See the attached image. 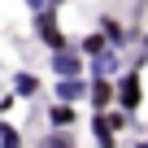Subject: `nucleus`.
<instances>
[{
	"label": "nucleus",
	"mask_w": 148,
	"mask_h": 148,
	"mask_svg": "<svg viewBox=\"0 0 148 148\" xmlns=\"http://www.w3.org/2000/svg\"><path fill=\"white\" fill-rule=\"evenodd\" d=\"M31 31H35V39L44 48H65V31L57 22V9H35L31 13Z\"/></svg>",
	"instance_id": "1"
},
{
	"label": "nucleus",
	"mask_w": 148,
	"mask_h": 148,
	"mask_svg": "<svg viewBox=\"0 0 148 148\" xmlns=\"http://www.w3.org/2000/svg\"><path fill=\"white\" fill-rule=\"evenodd\" d=\"M113 105H118V109H126V113H135V109L144 105V83H139V70H126L122 79L113 83Z\"/></svg>",
	"instance_id": "2"
},
{
	"label": "nucleus",
	"mask_w": 148,
	"mask_h": 148,
	"mask_svg": "<svg viewBox=\"0 0 148 148\" xmlns=\"http://www.w3.org/2000/svg\"><path fill=\"white\" fill-rule=\"evenodd\" d=\"M52 74H57V79L83 74V52H74L70 44H65V48H52Z\"/></svg>",
	"instance_id": "3"
},
{
	"label": "nucleus",
	"mask_w": 148,
	"mask_h": 148,
	"mask_svg": "<svg viewBox=\"0 0 148 148\" xmlns=\"http://www.w3.org/2000/svg\"><path fill=\"white\" fill-rule=\"evenodd\" d=\"M52 96H57V100H65V105H79V100H87V79H83V74H70V79H57Z\"/></svg>",
	"instance_id": "4"
},
{
	"label": "nucleus",
	"mask_w": 148,
	"mask_h": 148,
	"mask_svg": "<svg viewBox=\"0 0 148 148\" xmlns=\"http://www.w3.org/2000/svg\"><path fill=\"white\" fill-rule=\"evenodd\" d=\"M87 100H92V109H109L113 105V79L96 74V79L87 83Z\"/></svg>",
	"instance_id": "5"
},
{
	"label": "nucleus",
	"mask_w": 148,
	"mask_h": 148,
	"mask_svg": "<svg viewBox=\"0 0 148 148\" xmlns=\"http://www.w3.org/2000/svg\"><path fill=\"white\" fill-rule=\"evenodd\" d=\"M83 61H87V70H92V79H96V74L113 79V70H118V48H105V52H96V57H83Z\"/></svg>",
	"instance_id": "6"
},
{
	"label": "nucleus",
	"mask_w": 148,
	"mask_h": 148,
	"mask_svg": "<svg viewBox=\"0 0 148 148\" xmlns=\"http://www.w3.org/2000/svg\"><path fill=\"white\" fill-rule=\"evenodd\" d=\"M92 135H96V148H118V131L109 126L105 109H96V118H92Z\"/></svg>",
	"instance_id": "7"
},
{
	"label": "nucleus",
	"mask_w": 148,
	"mask_h": 148,
	"mask_svg": "<svg viewBox=\"0 0 148 148\" xmlns=\"http://www.w3.org/2000/svg\"><path fill=\"white\" fill-rule=\"evenodd\" d=\"M39 92H44V87H39L35 74H26V70H18V74H13V96H18V100H35Z\"/></svg>",
	"instance_id": "8"
},
{
	"label": "nucleus",
	"mask_w": 148,
	"mask_h": 148,
	"mask_svg": "<svg viewBox=\"0 0 148 148\" xmlns=\"http://www.w3.org/2000/svg\"><path fill=\"white\" fill-rule=\"evenodd\" d=\"M100 35H105V39H109L113 48H126V39H131V31H126V26H122L118 18H109V13L100 18Z\"/></svg>",
	"instance_id": "9"
},
{
	"label": "nucleus",
	"mask_w": 148,
	"mask_h": 148,
	"mask_svg": "<svg viewBox=\"0 0 148 148\" xmlns=\"http://www.w3.org/2000/svg\"><path fill=\"white\" fill-rule=\"evenodd\" d=\"M48 122H52L57 131H65V126H74V105H65V100H57V105L48 109Z\"/></svg>",
	"instance_id": "10"
},
{
	"label": "nucleus",
	"mask_w": 148,
	"mask_h": 148,
	"mask_svg": "<svg viewBox=\"0 0 148 148\" xmlns=\"http://www.w3.org/2000/svg\"><path fill=\"white\" fill-rule=\"evenodd\" d=\"M105 48H113V44H109V39H105L100 31L83 35V44H79V52H83V57H96V52H105Z\"/></svg>",
	"instance_id": "11"
},
{
	"label": "nucleus",
	"mask_w": 148,
	"mask_h": 148,
	"mask_svg": "<svg viewBox=\"0 0 148 148\" xmlns=\"http://www.w3.org/2000/svg\"><path fill=\"white\" fill-rule=\"evenodd\" d=\"M0 148H22V131L13 122H0Z\"/></svg>",
	"instance_id": "12"
},
{
	"label": "nucleus",
	"mask_w": 148,
	"mask_h": 148,
	"mask_svg": "<svg viewBox=\"0 0 148 148\" xmlns=\"http://www.w3.org/2000/svg\"><path fill=\"white\" fill-rule=\"evenodd\" d=\"M39 148H74V139H70V131H48L39 139Z\"/></svg>",
	"instance_id": "13"
},
{
	"label": "nucleus",
	"mask_w": 148,
	"mask_h": 148,
	"mask_svg": "<svg viewBox=\"0 0 148 148\" xmlns=\"http://www.w3.org/2000/svg\"><path fill=\"white\" fill-rule=\"evenodd\" d=\"M26 5H31V13H35V9H61V0H26Z\"/></svg>",
	"instance_id": "14"
},
{
	"label": "nucleus",
	"mask_w": 148,
	"mask_h": 148,
	"mask_svg": "<svg viewBox=\"0 0 148 148\" xmlns=\"http://www.w3.org/2000/svg\"><path fill=\"white\" fill-rule=\"evenodd\" d=\"M135 148H148V135H144V139H139V144H135Z\"/></svg>",
	"instance_id": "15"
}]
</instances>
